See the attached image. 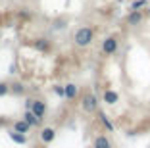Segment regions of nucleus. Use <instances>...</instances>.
Wrapping results in <instances>:
<instances>
[{
	"mask_svg": "<svg viewBox=\"0 0 150 148\" xmlns=\"http://www.w3.org/2000/svg\"><path fill=\"white\" fill-rule=\"evenodd\" d=\"M94 37H96V33H94L93 27L83 25V27H79V29H75L73 42L77 44L79 48H87V46H91V44L94 42Z\"/></svg>",
	"mask_w": 150,
	"mask_h": 148,
	"instance_id": "obj_1",
	"label": "nucleus"
},
{
	"mask_svg": "<svg viewBox=\"0 0 150 148\" xmlns=\"http://www.w3.org/2000/svg\"><path fill=\"white\" fill-rule=\"evenodd\" d=\"M117 48H119V42L115 37H106L102 40V54L104 56H114L117 52Z\"/></svg>",
	"mask_w": 150,
	"mask_h": 148,
	"instance_id": "obj_4",
	"label": "nucleus"
},
{
	"mask_svg": "<svg viewBox=\"0 0 150 148\" xmlns=\"http://www.w3.org/2000/svg\"><path fill=\"white\" fill-rule=\"evenodd\" d=\"M148 6V0H133L131 6H129V12H133V10H142Z\"/></svg>",
	"mask_w": 150,
	"mask_h": 148,
	"instance_id": "obj_16",
	"label": "nucleus"
},
{
	"mask_svg": "<svg viewBox=\"0 0 150 148\" xmlns=\"http://www.w3.org/2000/svg\"><path fill=\"white\" fill-rule=\"evenodd\" d=\"M6 94H10V85L0 81V96H6Z\"/></svg>",
	"mask_w": 150,
	"mask_h": 148,
	"instance_id": "obj_18",
	"label": "nucleus"
},
{
	"mask_svg": "<svg viewBox=\"0 0 150 148\" xmlns=\"http://www.w3.org/2000/svg\"><path fill=\"white\" fill-rule=\"evenodd\" d=\"M146 16H150V4L146 6Z\"/></svg>",
	"mask_w": 150,
	"mask_h": 148,
	"instance_id": "obj_21",
	"label": "nucleus"
},
{
	"mask_svg": "<svg viewBox=\"0 0 150 148\" xmlns=\"http://www.w3.org/2000/svg\"><path fill=\"white\" fill-rule=\"evenodd\" d=\"M10 92L16 96H21V94H25V87H23V83H12L10 85Z\"/></svg>",
	"mask_w": 150,
	"mask_h": 148,
	"instance_id": "obj_15",
	"label": "nucleus"
},
{
	"mask_svg": "<svg viewBox=\"0 0 150 148\" xmlns=\"http://www.w3.org/2000/svg\"><path fill=\"white\" fill-rule=\"evenodd\" d=\"M52 91H54V94H56V96H60V98H66V87H64V85H54Z\"/></svg>",
	"mask_w": 150,
	"mask_h": 148,
	"instance_id": "obj_17",
	"label": "nucleus"
},
{
	"mask_svg": "<svg viewBox=\"0 0 150 148\" xmlns=\"http://www.w3.org/2000/svg\"><path fill=\"white\" fill-rule=\"evenodd\" d=\"M64 87H66V100H75L79 96V87L75 83H67Z\"/></svg>",
	"mask_w": 150,
	"mask_h": 148,
	"instance_id": "obj_11",
	"label": "nucleus"
},
{
	"mask_svg": "<svg viewBox=\"0 0 150 148\" xmlns=\"http://www.w3.org/2000/svg\"><path fill=\"white\" fill-rule=\"evenodd\" d=\"M33 106V98H29V100H25V110H31Z\"/></svg>",
	"mask_w": 150,
	"mask_h": 148,
	"instance_id": "obj_19",
	"label": "nucleus"
},
{
	"mask_svg": "<svg viewBox=\"0 0 150 148\" xmlns=\"http://www.w3.org/2000/svg\"><path fill=\"white\" fill-rule=\"evenodd\" d=\"M93 148H112V140H110V137H106V135H98L96 139H94Z\"/></svg>",
	"mask_w": 150,
	"mask_h": 148,
	"instance_id": "obj_13",
	"label": "nucleus"
},
{
	"mask_svg": "<svg viewBox=\"0 0 150 148\" xmlns=\"http://www.w3.org/2000/svg\"><path fill=\"white\" fill-rule=\"evenodd\" d=\"M102 100L106 102L108 106H114V104L119 102V94L114 91V89H104V91H102Z\"/></svg>",
	"mask_w": 150,
	"mask_h": 148,
	"instance_id": "obj_7",
	"label": "nucleus"
},
{
	"mask_svg": "<svg viewBox=\"0 0 150 148\" xmlns=\"http://www.w3.org/2000/svg\"><path fill=\"white\" fill-rule=\"evenodd\" d=\"M98 119H100V123H102V127L108 131V133H114L115 131V127H114V123H112V119L106 115V112H98Z\"/></svg>",
	"mask_w": 150,
	"mask_h": 148,
	"instance_id": "obj_10",
	"label": "nucleus"
},
{
	"mask_svg": "<svg viewBox=\"0 0 150 148\" xmlns=\"http://www.w3.org/2000/svg\"><path fill=\"white\" fill-rule=\"evenodd\" d=\"M8 73H12V75L16 73V65H13V64H10V65H8Z\"/></svg>",
	"mask_w": 150,
	"mask_h": 148,
	"instance_id": "obj_20",
	"label": "nucleus"
},
{
	"mask_svg": "<svg viewBox=\"0 0 150 148\" xmlns=\"http://www.w3.org/2000/svg\"><path fill=\"white\" fill-rule=\"evenodd\" d=\"M8 137H10V140H13L16 144H21V146H23V144H27V135H23V133H18V131L12 129L8 133Z\"/></svg>",
	"mask_w": 150,
	"mask_h": 148,
	"instance_id": "obj_14",
	"label": "nucleus"
},
{
	"mask_svg": "<svg viewBox=\"0 0 150 148\" xmlns=\"http://www.w3.org/2000/svg\"><path fill=\"white\" fill-rule=\"evenodd\" d=\"M46 102L44 100H39V98H33V106H31V112L35 113L37 118L40 119V121H42L44 119V115H46Z\"/></svg>",
	"mask_w": 150,
	"mask_h": 148,
	"instance_id": "obj_5",
	"label": "nucleus"
},
{
	"mask_svg": "<svg viewBox=\"0 0 150 148\" xmlns=\"http://www.w3.org/2000/svg\"><path fill=\"white\" fill-rule=\"evenodd\" d=\"M39 139L42 144H50L54 139H56V129L54 127H42L39 133Z\"/></svg>",
	"mask_w": 150,
	"mask_h": 148,
	"instance_id": "obj_6",
	"label": "nucleus"
},
{
	"mask_svg": "<svg viewBox=\"0 0 150 148\" xmlns=\"http://www.w3.org/2000/svg\"><path fill=\"white\" fill-rule=\"evenodd\" d=\"M81 110H83L85 113H94L98 110V96L91 91L85 92V94L81 96Z\"/></svg>",
	"mask_w": 150,
	"mask_h": 148,
	"instance_id": "obj_2",
	"label": "nucleus"
},
{
	"mask_svg": "<svg viewBox=\"0 0 150 148\" xmlns=\"http://www.w3.org/2000/svg\"><path fill=\"white\" fill-rule=\"evenodd\" d=\"M31 46L40 54H50L52 52V40L46 39V37H37V39H33Z\"/></svg>",
	"mask_w": 150,
	"mask_h": 148,
	"instance_id": "obj_3",
	"label": "nucleus"
},
{
	"mask_svg": "<svg viewBox=\"0 0 150 148\" xmlns=\"http://www.w3.org/2000/svg\"><path fill=\"white\" fill-rule=\"evenodd\" d=\"M21 119H23V121H27L31 127H39L40 125V119L37 118L31 110H25V112H23V115H21Z\"/></svg>",
	"mask_w": 150,
	"mask_h": 148,
	"instance_id": "obj_9",
	"label": "nucleus"
},
{
	"mask_svg": "<svg viewBox=\"0 0 150 148\" xmlns=\"http://www.w3.org/2000/svg\"><path fill=\"white\" fill-rule=\"evenodd\" d=\"M144 19V12L142 10H133L127 16V25H141Z\"/></svg>",
	"mask_w": 150,
	"mask_h": 148,
	"instance_id": "obj_8",
	"label": "nucleus"
},
{
	"mask_svg": "<svg viewBox=\"0 0 150 148\" xmlns=\"http://www.w3.org/2000/svg\"><path fill=\"white\" fill-rule=\"evenodd\" d=\"M13 131H18V133H23V135H27V133H31L33 127L29 125L27 121H23V119H18V121H13Z\"/></svg>",
	"mask_w": 150,
	"mask_h": 148,
	"instance_id": "obj_12",
	"label": "nucleus"
}]
</instances>
